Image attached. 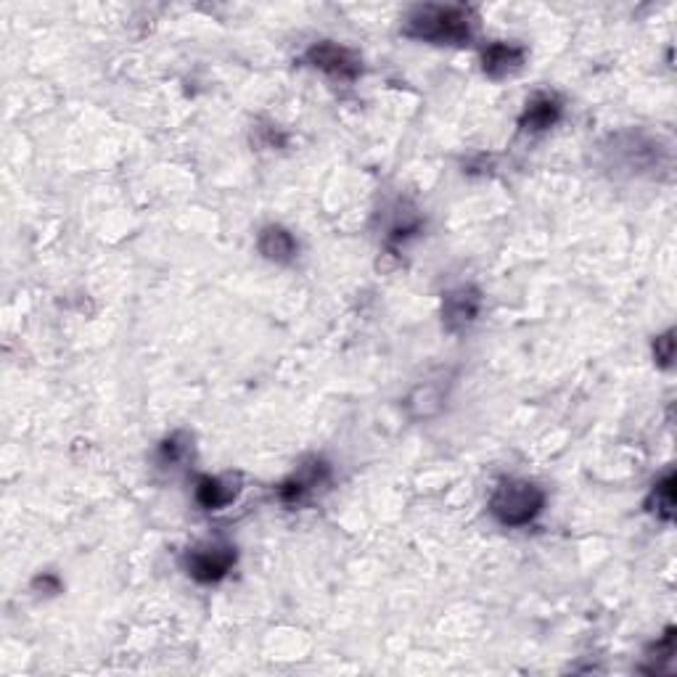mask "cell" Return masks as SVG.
Wrapping results in <instances>:
<instances>
[{
	"instance_id": "obj_1",
	"label": "cell",
	"mask_w": 677,
	"mask_h": 677,
	"mask_svg": "<svg viewBox=\"0 0 677 677\" xmlns=\"http://www.w3.org/2000/svg\"><path fill=\"white\" fill-rule=\"evenodd\" d=\"M402 32L413 40L437 45H461L471 38V19L466 8L421 6L405 19Z\"/></svg>"
},
{
	"instance_id": "obj_10",
	"label": "cell",
	"mask_w": 677,
	"mask_h": 677,
	"mask_svg": "<svg viewBox=\"0 0 677 677\" xmlns=\"http://www.w3.org/2000/svg\"><path fill=\"white\" fill-rule=\"evenodd\" d=\"M257 246H260L262 257L270 262H276V265H286V262H291L297 257V239H294L286 228H281V225H268V228H262Z\"/></svg>"
},
{
	"instance_id": "obj_6",
	"label": "cell",
	"mask_w": 677,
	"mask_h": 677,
	"mask_svg": "<svg viewBox=\"0 0 677 677\" xmlns=\"http://www.w3.org/2000/svg\"><path fill=\"white\" fill-rule=\"evenodd\" d=\"M482 307V297L474 286H461V289L450 291L442 305V320H445L447 331H463L474 323Z\"/></svg>"
},
{
	"instance_id": "obj_12",
	"label": "cell",
	"mask_w": 677,
	"mask_h": 677,
	"mask_svg": "<svg viewBox=\"0 0 677 677\" xmlns=\"http://www.w3.org/2000/svg\"><path fill=\"white\" fill-rule=\"evenodd\" d=\"M648 506H654V511L659 519L670 521L672 514H675V474H667L662 482L654 484V492H651V503Z\"/></svg>"
},
{
	"instance_id": "obj_2",
	"label": "cell",
	"mask_w": 677,
	"mask_h": 677,
	"mask_svg": "<svg viewBox=\"0 0 677 677\" xmlns=\"http://www.w3.org/2000/svg\"><path fill=\"white\" fill-rule=\"evenodd\" d=\"M545 506V492L527 479H506L490 498V514L503 527H524Z\"/></svg>"
},
{
	"instance_id": "obj_14",
	"label": "cell",
	"mask_w": 677,
	"mask_h": 677,
	"mask_svg": "<svg viewBox=\"0 0 677 677\" xmlns=\"http://www.w3.org/2000/svg\"><path fill=\"white\" fill-rule=\"evenodd\" d=\"M672 331H667V334L664 336H659V339H656V360H659V363L664 365V368H667V365L672 363V358H675V339H672Z\"/></svg>"
},
{
	"instance_id": "obj_5",
	"label": "cell",
	"mask_w": 677,
	"mask_h": 677,
	"mask_svg": "<svg viewBox=\"0 0 677 677\" xmlns=\"http://www.w3.org/2000/svg\"><path fill=\"white\" fill-rule=\"evenodd\" d=\"M326 482H328V466L323 461H318V458H313V461L302 463V466L281 484V490L278 492H281L283 503H302V500L310 498V495H313L318 487H323Z\"/></svg>"
},
{
	"instance_id": "obj_4",
	"label": "cell",
	"mask_w": 677,
	"mask_h": 677,
	"mask_svg": "<svg viewBox=\"0 0 677 677\" xmlns=\"http://www.w3.org/2000/svg\"><path fill=\"white\" fill-rule=\"evenodd\" d=\"M307 64H313L315 69L336 77V80H355V77L360 75L358 53L350 51L347 45L331 43V40L315 43L313 48L307 51Z\"/></svg>"
},
{
	"instance_id": "obj_3",
	"label": "cell",
	"mask_w": 677,
	"mask_h": 677,
	"mask_svg": "<svg viewBox=\"0 0 677 677\" xmlns=\"http://www.w3.org/2000/svg\"><path fill=\"white\" fill-rule=\"evenodd\" d=\"M236 564V548L228 543H201L186 553V569L201 585L220 582Z\"/></svg>"
},
{
	"instance_id": "obj_13",
	"label": "cell",
	"mask_w": 677,
	"mask_h": 677,
	"mask_svg": "<svg viewBox=\"0 0 677 677\" xmlns=\"http://www.w3.org/2000/svg\"><path fill=\"white\" fill-rule=\"evenodd\" d=\"M159 453H162L164 463H180L191 453V447H188V439L183 434H175V437L164 439L162 447H159Z\"/></svg>"
},
{
	"instance_id": "obj_9",
	"label": "cell",
	"mask_w": 677,
	"mask_h": 677,
	"mask_svg": "<svg viewBox=\"0 0 677 677\" xmlns=\"http://www.w3.org/2000/svg\"><path fill=\"white\" fill-rule=\"evenodd\" d=\"M482 64L484 75L492 77V80L514 75L516 69H521V64H524V48L514 43H492L484 51Z\"/></svg>"
},
{
	"instance_id": "obj_8",
	"label": "cell",
	"mask_w": 677,
	"mask_h": 677,
	"mask_svg": "<svg viewBox=\"0 0 677 677\" xmlns=\"http://www.w3.org/2000/svg\"><path fill=\"white\" fill-rule=\"evenodd\" d=\"M239 498V482L233 477H201L196 482V500L207 511H220Z\"/></svg>"
},
{
	"instance_id": "obj_11",
	"label": "cell",
	"mask_w": 677,
	"mask_h": 677,
	"mask_svg": "<svg viewBox=\"0 0 677 677\" xmlns=\"http://www.w3.org/2000/svg\"><path fill=\"white\" fill-rule=\"evenodd\" d=\"M561 117V104H558L553 96H535L527 104L524 114H521V127L524 130H532V133H540V130H548L553 127Z\"/></svg>"
},
{
	"instance_id": "obj_7",
	"label": "cell",
	"mask_w": 677,
	"mask_h": 677,
	"mask_svg": "<svg viewBox=\"0 0 677 677\" xmlns=\"http://www.w3.org/2000/svg\"><path fill=\"white\" fill-rule=\"evenodd\" d=\"M445 381H447L445 376H437V379H429L424 381V384H418V387L410 392L408 400H405V408L410 410V416L416 418V421L437 416L447 397Z\"/></svg>"
}]
</instances>
